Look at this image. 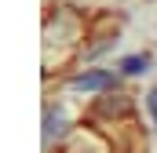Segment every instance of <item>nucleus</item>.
Segmentation results:
<instances>
[{
  "instance_id": "nucleus-2",
  "label": "nucleus",
  "mask_w": 157,
  "mask_h": 153,
  "mask_svg": "<svg viewBox=\"0 0 157 153\" xmlns=\"http://www.w3.org/2000/svg\"><path fill=\"white\" fill-rule=\"evenodd\" d=\"M121 69H124V73H143V69H146V55H132V58H124Z\"/></svg>"
},
{
  "instance_id": "nucleus-3",
  "label": "nucleus",
  "mask_w": 157,
  "mask_h": 153,
  "mask_svg": "<svg viewBox=\"0 0 157 153\" xmlns=\"http://www.w3.org/2000/svg\"><path fill=\"white\" fill-rule=\"evenodd\" d=\"M150 110H154V117H157V91L150 95Z\"/></svg>"
},
{
  "instance_id": "nucleus-1",
  "label": "nucleus",
  "mask_w": 157,
  "mask_h": 153,
  "mask_svg": "<svg viewBox=\"0 0 157 153\" xmlns=\"http://www.w3.org/2000/svg\"><path fill=\"white\" fill-rule=\"evenodd\" d=\"M113 76L110 73H84V76H73V88H106Z\"/></svg>"
}]
</instances>
